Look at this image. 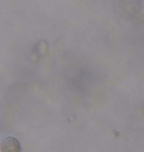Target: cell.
<instances>
[{"mask_svg": "<svg viewBox=\"0 0 144 152\" xmlns=\"http://www.w3.org/2000/svg\"><path fill=\"white\" fill-rule=\"evenodd\" d=\"M2 152H21V145L19 141L13 136H8L1 142Z\"/></svg>", "mask_w": 144, "mask_h": 152, "instance_id": "6da1fadb", "label": "cell"}]
</instances>
